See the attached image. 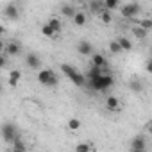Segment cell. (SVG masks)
Here are the masks:
<instances>
[{
    "mask_svg": "<svg viewBox=\"0 0 152 152\" xmlns=\"http://www.w3.org/2000/svg\"><path fill=\"white\" fill-rule=\"evenodd\" d=\"M106 107H107L109 111H118V109H120V100L111 95V97L106 99Z\"/></svg>",
    "mask_w": 152,
    "mask_h": 152,
    "instance_id": "9c48e42d",
    "label": "cell"
},
{
    "mask_svg": "<svg viewBox=\"0 0 152 152\" xmlns=\"http://www.w3.org/2000/svg\"><path fill=\"white\" fill-rule=\"evenodd\" d=\"M132 152H145V150H132Z\"/></svg>",
    "mask_w": 152,
    "mask_h": 152,
    "instance_id": "d6a6232c",
    "label": "cell"
},
{
    "mask_svg": "<svg viewBox=\"0 0 152 152\" xmlns=\"http://www.w3.org/2000/svg\"><path fill=\"white\" fill-rule=\"evenodd\" d=\"M132 150H145V138L143 136H136L132 140Z\"/></svg>",
    "mask_w": 152,
    "mask_h": 152,
    "instance_id": "7c38bea8",
    "label": "cell"
},
{
    "mask_svg": "<svg viewBox=\"0 0 152 152\" xmlns=\"http://www.w3.org/2000/svg\"><path fill=\"white\" fill-rule=\"evenodd\" d=\"M91 64H93L95 68H104V66H106V57H104L102 54H93Z\"/></svg>",
    "mask_w": 152,
    "mask_h": 152,
    "instance_id": "8fae6325",
    "label": "cell"
},
{
    "mask_svg": "<svg viewBox=\"0 0 152 152\" xmlns=\"http://www.w3.org/2000/svg\"><path fill=\"white\" fill-rule=\"evenodd\" d=\"M2 50H4V41H0V54H2Z\"/></svg>",
    "mask_w": 152,
    "mask_h": 152,
    "instance_id": "4dcf8cb0",
    "label": "cell"
},
{
    "mask_svg": "<svg viewBox=\"0 0 152 152\" xmlns=\"http://www.w3.org/2000/svg\"><path fill=\"white\" fill-rule=\"evenodd\" d=\"M138 27H141L143 31H147V32H148V29L152 27V20H148V18H145V20H141V22H138Z\"/></svg>",
    "mask_w": 152,
    "mask_h": 152,
    "instance_id": "603a6c76",
    "label": "cell"
},
{
    "mask_svg": "<svg viewBox=\"0 0 152 152\" xmlns=\"http://www.w3.org/2000/svg\"><path fill=\"white\" fill-rule=\"evenodd\" d=\"M20 79H22V72H20V70H13V72L9 73V86H11V88H16Z\"/></svg>",
    "mask_w": 152,
    "mask_h": 152,
    "instance_id": "30bf717a",
    "label": "cell"
},
{
    "mask_svg": "<svg viewBox=\"0 0 152 152\" xmlns=\"http://www.w3.org/2000/svg\"><path fill=\"white\" fill-rule=\"evenodd\" d=\"M104 72H102V68H95V66H91V70L88 72V79H95V77H99V75H102Z\"/></svg>",
    "mask_w": 152,
    "mask_h": 152,
    "instance_id": "44dd1931",
    "label": "cell"
},
{
    "mask_svg": "<svg viewBox=\"0 0 152 152\" xmlns=\"http://www.w3.org/2000/svg\"><path fill=\"white\" fill-rule=\"evenodd\" d=\"M75 152H91V143L86 141V143H79L75 147Z\"/></svg>",
    "mask_w": 152,
    "mask_h": 152,
    "instance_id": "d6986e66",
    "label": "cell"
},
{
    "mask_svg": "<svg viewBox=\"0 0 152 152\" xmlns=\"http://www.w3.org/2000/svg\"><path fill=\"white\" fill-rule=\"evenodd\" d=\"M104 7H106V11H111V9L120 7V4L116 2V0H107V2H104Z\"/></svg>",
    "mask_w": 152,
    "mask_h": 152,
    "instance_id": "cb8c5ba5",
    "label": "cell"
},
{
    "mask_svg": "<svg viewBox=\"0 0 152 152\" xmlns=\"http://www.w3.org/2000/svg\"><path fill=\"white\" fill-rule=\"evenodd\" d=\"M100 20H102L104 23H109V22H111V13H109V11H102V13H100Z\"/></svg>",
    "mask_w": 152,
    "mask_h": 152,
    "instance_id": "484cf974",
    "label": "cell"
},
{
    "mask_svg": "<svg viewBox=\"0 0 152 152\" xmlns=\"http://www.w3.org/2000/svg\"><path fill=\"white\" fill-rule=\"evenodd\" d=\"M109 50H111L113 54H118V52H120V47H118V43H116V41H111V43H109Z\"/></svg>",
    "mask_w": 152,
    "mask_h": 152,
    "instance_id": "83f0119b",
    "label": "cell"
},
{
    "mask_svg": "<svg viewBox=\"0 0 152 152\" xmlns=\"http://www.w3.org/2000/svg\"><path fill=\"white\" fill-rule=\"evenodd\" d=\"M0 131H2V138H4L6 143H13V141L18 138V132H16L15 124H4Z\"/></svg>",
    "mask_w": 152,
    "mask_h": 152,
    "instance_id": "277c9868",
    "label": "cell"
},
{
    "mask_svg": "<svg viewBox=\"0 0 152 152\" xmlns=\"http://www.w3.org/2000/svg\"><path fill=\"white\" fill-rule=\"evenodd\" d=\"M4 66H6V57L0 54V68H4Z\"/></svg>",
    "mask_w": 152,
    "mask_h": 152,
    "instance_id": "f546056e",
    "label": "cell"
},
{
    "mask_svg": "<svg viewBox=\"0 0 152 152\" xmlns=\"http://www.w3.org/2000/svg\"><path fill=\"white\" fill-rule=\"evenodd\" d=\"M116 43H118L120 50H131V48H132V43H131V39H127V38H120Z\"/></svg>",
    "mask_w": 152,
    "mask_h": 152,
    "instance_id": "9a60e30c",
    "label": "cell"
},
{
    "mask_svg": "<svg viewBox=\"0 0 152 152\" xmlns=\"http://www.w3.org/2000/svg\"><path fill=\"white\" fill-rule=\"evenodd\" d=\"M77 50H79L83 56H91V54H93V48H91V43H90V41H79Z\"/></svg>",
    "mask_w": 152,
    "mask_h": 152,
    "instance_id": "8992f818",
    "label": "cell"
},
{
    "mask_svg": "<svg viewBox=\"0 0 152 152\" xmlns=\"http://www.w3.org/2000/svg\"><path fill=\"white\" fill-rule=\"evenodd\" d=\"M90 9L95 11L97 15H100V13H102V4H100V2H91V4H90Z\"/></svg>",
    "mask_w": 152,
    "mask_h": 152,
    "instance_id": "d4e9b609",
    "label": "cell"
},
{
    "mask_svg": "<svg viewBox=\"0 0 152 152\" xmlns=\"http://www.w3.org/2000/svg\"><path fill=\"white\" fill-rule=\"evenodd\" d=\"M6 50H7V54H9V56H16V54L20 52V45H18L16 41H11V43L6 47Z\"/></svg>",
    "mask_w": 152,
    "mask_h": 152,
    "instance_id": "2e32d148",
    "label": "cell"
},
{
    "mask_svg": "<svg viewBox=\"0 0 152 152\" xmlns=\"http://www.w3.org/2000/svg\"><path fill=\"white\" fill-rule=\"evenodd\" d=\"M132 32H134V36H136L138 39H145V38H147V31H143V29H141V27H138V25L132 29Z\"/></svg>",
    "mask_w": 152,
    "mask_h": 152,
    "instance_id": "7402d4cb",
    "label": "cell"
},
{
    "mask_svg": "<svg viewBox=\"0 0 152 152\" xmlns=\"http://www.w3.org/2000/svg\"><path fill=\"white\" fill-rule=\"evenodd\" d=\"M0 91H2V84H0Z\"/></svg>",
    "mask_w": 152,
    "mask_h": 152,
    "instance_id": "836d02e7",
    "label": "cell"
},
{
    "mask_svg": "<svg viewBox=\"0 0 152 152\" xmlns=\"http://www.w3.org/2000/svg\"><path fill=\"white\" fill-rule=\"evenodd\" d=\"M38 83L43 84V86H57L59 79L52 70L45 68V70H39V73H38Z\"/></svg>",
    "mask_w": 152,
    "mask_h": 152,
    "instance_id": "3957f363",
    "label": "cell"
},
{
    "mask_svg": "<svg viewBox=\"0 0 152 152\" xmlns=\"http://www.w3.org/2000/svg\"><path fill=\"white\" fill-rule=\"evenodd\" d=\"M47 25H48V27L54 31V34H57V32L61 31V22H59L57 18H50V20L47 22Z\"/></svg>",
    "mask_w": 152,
    "mask_h": 152,
    "instance_id": "5bb4252c",
    "label": "cell"
},
{
    "mask_svg": "<svg viewBox=\"0 0 152 152\" xmlns=\"http://www.w3.org/2000/svg\"><path fill=\"white\" fill-rule=\"evenodd\" d=\"M4 15H6L9 20H16V18H18V7H16L15 4H9V6H6Z\"/></svg>",
    "mask_w": 152,
    "mask_h": 152,
    "instance_id": "52a82bcc",
    "label": "cell"
},
{
    "mask_svg": "<svg viewBox=\"0 0 152 152\" xmlns=\"http://www.w3.org/2000/svg\"><path fill=\"white\" fill-rule=\"evenodd\" d=\"M120 11H122V15H124L125 18H134V16H138V15L141 13V6L136 4V2H132V4H125V6H122Z\"/></svg>",
    "mask_w": 152,
    "mask_h": 152,
    "instance_id": "5b68a950",
    "label": "cell"
},
{
    "mask_svg": "<svg viewBox=\"0 0 152 152\" xmlns=\"http://www.w3.org/2000/svg\"><path fill=\"white\" fill-rule=\"evenodd\" d=\"M61 70L64 72V75H66V77L75 84V86H86V77H84V75L79 72V70H75L73 66H70V64H61Z\"/></svg>",
    "mask_w": 152,
    "mask_h": 152,
    "instance_id": "7a4b0ae2",
    "label": "cell"
},
{
    "mask_svg": "<svg viewBox=\"0 0 152 152\" xmlns=\"http://www.w3.org/2000/svg\"><path fill=\"white\" fill-rule=\"evenodd\" d=\"M61 13L64 15V16H68V18H73L75 16V13H77V11H75L72 6H68V4H64L63 7H61Z\"/></svg>",
    "mask_w": 152,
    "mask_h": 152,
    "instance_id": "e0dca14e",
    "label": "cell"
},
{
    "mask_svg": "<svg viewBox=\"0 0 152 152\" xmlns=\"http://www.w3.org/2000/svg\"><path fill=\"white\" fill-rule=\"evenodd\" d=\"M13 152H27V148H25V143L20 140V136L13 141Z\"/></svg>",
    "mask_w": 152,
    "mask_h": 152,
    "instance_id": "4fadbf2b",
    "label": "cell"
},
{
    "mask_svg": "<svg viewBox=\"0 0 152 152\" xmlns=\"http://www.w3.org/2000/svg\"><path fill=\"white\" fill-rule=\"evenodd\" d=\"M131 88H132V90H134V91H141V83H140V81H136V79H134V81H132V83H131Z\"/></svg>",
    "mask_w": 152,
    "mask_h": 152,
    "instance_id": "f1b7e54d",
    "label": "cell"
},
{
    "mask_svg": "<svg viewBox=\"0 0 152 152\" xmlns=\"http://www.w3.org/2000/svg\"><path fill=\"white\" fill-rule=\"evenodd\" d=\"M41 32H43V36H48V38H52V36H54V31H52V29H50L47 23L41 27Z\"/></svg>",
    "mask_w": 152,
    "mask_h": 152,
    "instance_id": "4316f807",
    "label": "cell"
},
{
    "mask_svg": "<svg viewBox=\"0 0 152 152\" xmlns=\"http://www.w3.org/2000/svg\"><path fill=\"white\" fill-rule=\"evenodd\" d=\"M25 61H27V64H29L32 70H38V68H39V64H41V61H39V57H38L36 54H27Z\"/></svg>",
    "mask_w": 152,
    "mask_h": 152,
    "instance_id": "ba28073f",
    "label": "cell"
},
{
    "mask_svg": "<svg viewBox=\"0 0 152 152\" xmlns=\"http://www.w3.org/2000/svg\"><path fill=\"white\" fill-rule=\"evenodd\" d=\"M0 34H4V27L2 25H0Z\"/></svg>",
    "mask_w": 152,
    "mask_h": 152,
    "instance_id": "1f68e13d",
    "label": "cell"
},
{
    "mask_svg": "<svg viewBox=\"0 0 152 152\" xmlns=\"http://www.w3.org/2000/svg\"><path fill=\"white\" fill-rule=\"evenodd\" d=\"M68 129H72V131L81 129V120H77V118H70V120H68Z\"/></svg>",
    "mask_w": 152,
    "mask_h": 152,
    "instance_id": "ffe728a7",
    "label": "cell"
},
{
    "mask_svg": "<svg viewBox=\"0 0 152 152\" xmlns=\"http://www.w3.org/2000/svg\"><path fill=\"white\" fill-rule=\"evenodd\" d=\"M73 23H75V25H79V27L84 25V23H86V15H84V13H75V16H73Z\"/></svg>",
    "mask_w": 152,
    "mask_h": 152,
    "instance_id": "ac0fdd59",
    "label": "cell"
},
{
    "mask_svg": "<svg viewBox=\"0 0 152 152\" xmlns=\"http://www.w3.org/2000/svg\"><path fill=\"white\" fill-rule=\"evenodd\" d=\"M113 84H115V79L111 77V75H107V73H102V75H99V77L88 81V86L91 90H95V91H106Z\"/></svg>",
    "mask_w": 152,
    "mask_h": 152,
    "instance_id": "6da1fadb",
    "label": "cell"
}]
</instances>
